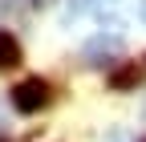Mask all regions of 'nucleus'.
I'll return each mask as SVG.
<instances>
[{
  "instance_id": "nucleus-1",
  "label": "nucleus",
  "mask_w": 146,
  "mask_h": 142,
  "mask_svg": "<svg viewBox=\"0 0 146 142\" xmlns=\"http://www.w3.org/2000/svg\"><path fill=\"white\" fill-rule=\"evenodd\" d=\"M49 81H41V77H25L21 85L12 90V110L16 114H41L45 106H49Z\"/></svg>"
},
{
  "instance_id": "nucleus-2",
  "label": "nucleus",
  "mask_w": 146,
  "mask_h": 142,
  "mask_svg": "<svg viewBox=\"0 0 146 142\" xmlns=\"http://www.w3.org/2000/svg\"><path fill=\"white\" fill-rule=\"evenodd\" d=\"M118 53H122V37H114V33H110V37H106V33H98V37L81 49V57H85L89 65H106L110 57H118Z\"/></svg>"
},
{
  "instance_id": "nucleus-3",
  "label": "nucleus",
  "mask_w": 146,
  "mask_h": 142,
  "mask_svg": "<svg viewBox=\"0 0 146 142\" xmlns=\"http://www.w3.org/2000/svg\"><path fill=\"white\" fill-rule=\"evenodd\" d=\"M12 65H21V41L8 29H0V69H12Z\"/></svg>"
},
{
  "instance_id": "nucleus-4",
  "label": "nucleus",
  "mask_w": 146,
  "mask_h": 142,
  "mask_svg": "<svg viewBox=\"0 0 146 142\" xmlns=\"http://www.w3.org/2000/svg\"><path fill=\"white\" fill-rule=\"evenodd\" d=\"M138 65H118L114 69V73H110V85H114V90H134V85H138Z\"/></svg>"
},
{
  "instance_id": "nucleus-5",
  "label": "nucleus",
  "mask_w": 146,
  "mask_h": 142,
  "mask_svg": "<svg viewBox=\"0 0 146 142\" xmlns=\"http://www.w3.org/2000/svg\"><path fill=\"white\" fill-rule=\"evenodd\" d=\"M85 4H114V0H77V4H73V12H81Z\"/></svg>"
},
{
  "instance_id": "nucleus-6",
  "label": "nucleus",
  "mask_w": 146,
  "mask_h": 142,
  "mask_svg": "<svg viewBox=\"0 0 146 142\" xmlns=\"http://www.w3.org/2000/svg\"><path fill=\"white\" fill-rule=\"evenodd\" d=\"M16 4H21V8H41L45 0H16Z\"/></svg>"
},
{
  "instance_id": "nucleus-7",
  "label": "nucleus",
  "mask_w": 146,
  "mask_h": 142,
  "mask_svg": "<svg viewBox=\"0 0 146 142\" xmlns=\"http://www.w3.org/2000/svg\"><path fill=\"white\" fill-rule=\"evenodd\" d=\"M138 16H142V21H146V0H142V4H138Z\"/></svg>"
},
{
  "instance_id": "nucleus-8",
  "label": "nucleus",
  "mask_w": 146,
  "mask_h": 142,
  "mask_svg": "<svg viewBox=\"0 0 146 142\" xmlns=\"http://www.w3.org/2000/svg\"><path fill=\"white\" fill-rule=\"evenodd\" d=\"M110 142H122V138H118V134H114V138H110Z\"/></svg>"
},
{
  "instance_id": "nucleus-9",
  "label": "nucleus",
  "mask_w": 146,
  "mask_h": 142,
  "mask_svg": "<svg viewBox=\"0 0 146 142\" xmlns=\"http://www.w3.org/2000/svg\"><path fill=\"white\" fill-rule=\"evenodd\" d=\"M138 142H146V138H138Z\"/></svg>"
}]
</instances>
